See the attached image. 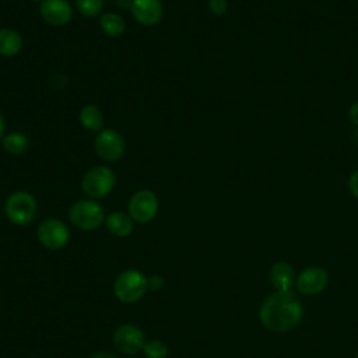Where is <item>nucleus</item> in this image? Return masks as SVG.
Masks as SVG:
<instances>
[{
    "label": "nucleus",
    "instance_id": "nucleus-20",
    "mask_svg": "<svg viewBox=\"0 0 358 358\" xmlns=\"http://www.w3.org/2000/svg\"><path fill=\"white\" fill-rule=\"evenodd\" d=\"M143 352L145 358H166L168 357V347L161 340H148L144 343Z\"/></svg>",
    "mask_w": 358,
    "mask_h": 358
},
{
    "label": "nucleus",
    "instance_id": "nucleus-3",
    "mask_svg": "<svg viewBox=\"0 0 358 358\" xmlns=\"http://www.w3.org/2000/svg\"><path fill=\"white\" fill-rule=\"evenodd\" d=\"M69 220L81 231H92L105 222V210L94 199L78 200L70 206Z\"/></svg>",
    "mask_w": 358,
    "mask_h": 358
},
{
    "label": "nucleus",
    "instance_id": "nucleus-28",
    "mask_svg": "<svg viewBox=\"0 0 358 358\" xmlns=\"http://www.w3.org/2000/svg\"><path fill=\"white\" fill-rule=\"evenodd\" d=\"M32 1H34V3H39V4H41V3H43L45 0H32Z\"/></svg>",
    "mask_w": 358,
    "mask_h": 358
},
{
    "label": "nucleus",
    "instance_id": "nucleus-16",
    "mask_svg": "<svg viewBox=\"0 0 358 358\" xmlns=\"http://www.w3.org/2000/svg\"><path fill=\"white\" fill-rule=\"evenodd\" d=\"M80 123L90 131H101L103 129V113L96 105H85L81 108L78 115Z\"/></svg>",
    "mask_w": 358,
    "mask_h": 358
},
{
    "label": "nucleus",
    "instance_id": "nucleus-7",
    "mask_svg": "<svg viewBox=\"0 0 358 358\" xmlns=\"http://www.w3.org/2000/svg\"><path fill=\"white\" fill-rule=\"evenodd\" d=\"M38 241L50 250H59L64 248L70 239V231L67 225L59 218L43 220L36 229Z\"/></svg>",
    "mask_w": 358,
    "mask_h": 358
},
{
    "label": "nucleus",
    "instance_id": "nucleus-21",
    "mask_svg": "<svg viewBox=\"0 0 358 358\" xmlns=\"http://www.w3.org/2000/svg\"><path fill=\"white\" fill-rule=\"evenodd\" d=\"M208 8L214 15L221 17L228 10V1L227 0H208Z\"/></svg>",
    "mask_w": 358,
    "mask_h": 358
},
{
    "label": "nucleus",
    "instance_id": "nucleus-6",
    "mask_svg": "<svg viewBox=\"0 0 358 358\" xmlns=\"http://www.w3.org/2000/svg\"><path fill=\"white\" fill-rule=\"evenodd\" d=\"M158 207V197L148 189L137 190L127 203L129 215L133 218V221L140 224L150 222L157 215Z\"/></svg>",
    "mask_w": 358,
    "mask_h": 358
},
{
    "label": "nucleus",
    "instance_id": "nucleus-18",
    "mask_svg": "<svg viewBox=\"0 0 358 358\" xmlns=\"http://www.w3.org/2000/svg\"><path fill=\"white\" fill-rule=\"evenodd\" d=\"M99 27L108 36H119L124 32V20L116 13H103L99 17Z\"/></svg>",
    "mask_w": 358,
    "mask_h": 358
},
{
    "label": "nucleus",
    "instance_id": "nucleus-4",
    "mask_svg": "<svg viewBox=\"0 0 358 358\" xmlns=\"http://www.w3.org/2000/svg\"><path fill=\"white\" fill-rule=\"evenodd\" d=\"M38 211L36 199L25 190H17L11 193L4 204V213L10 222L14 225H28L34 221Z\"/></svg>",
    "mask_w": 358,
    "mask_h": 358
},
{
    "label": "nucleus",
    "instance_id": "nucleus-15",
    "mask_svg": "<svg viewBox=\"0 0 358 358\" xmlns=\"http://www.w3.org/2000/svg\"><path fill=\"white\" fill-rule=\"evenodd\" d=\"M22 45V38L17 31L11 28H0V56H15L21 52Z\"/></svg>",
    "mask_w": 358,
    "mask_h": 358
},
{
    "label": "nucleus",
    "instance_id": "nucleus-14",
    "mask_svg": "<svg viewBox=\"0 0 358 358\" xmlns=\"http://www.w3.org/2000/svg\"><path fill=\"white\" fill-rule=\"evenodd\" d=\"M270 281L277 291H289L294 282V270L287 262L275 263L270 270Z\"/></svg>",
    "mask_w": 358,
    "mask_h": 358
},
{
    "label": "nucleus",
    "instance_id": "nucleus-12",
    "mask_svg": "<svg viewBox=\"0 0 358 358\" xmlns=\"http://www.w3.org/2000/svg\"><path fill=\"white\" fill-rule=\"evenodd\" d=\"M329 275L320 267H308L296 278V288L303 295H316L327 285Z\"/></svg>",
    "mask_w": 358,
    "mask_h": 358
},
{
    "label": "nucleus",
    "instance_id": "nucleus-26",
    "mask_svg": "<svg viewBox=\"0 0 358 358\" xmlns=\"http://www.w3.org/2000/svg\"><path fill=\"white\" fill-rule=\"evenodd\" d=\"M4 131H6V120H4V116L0 112V141L4 137Z\"/></svg>",
    "mask_w": 358,
    "mask_h": 358
},
{
    "label": "nucleus",
    "instance_id": "nucleus-5",
    "mask_svg": "<svg viewBox=\"0 0 358 358\" xmlns=\"http://www.w3.org/2000/svg\"><path fill=\"white\" fill-rule=\"evenodd\" d=\"M116 176L109 166L96 165L91 168L81 180L83 192L94 200L106 197L115 187Z\"/></svg>",
    "mask_w": 358,
    "mask_h": 358
},
{
    "label": "nucleus",
    "instance_id": "nucleus-30",
    "mask_svg": "<svg viewBox=\"0 0 358 358\" xmlns=\"http://www.w3.org/2000/svg\"><path fill=\"white\" fill-rule=\"evenodd\" d=\"M357 358H358V355H357Z\"/></svg>",
    "mask_w": 358,
    "mask_h": 358
},
{
    "label": "nucleus",
    "instance_id": "nucleus-19",
    "mask_svg": "<svg viewBox=\"0 0 358 358\" xmlns=\"http://www.w3.org/2000/svg\"><path fill=\"white\" fill-rule=\"evenodd\" d=\"M105 0H76V6L81 15L87 18H95L101 14Z\"/></svg>",
    "mask_w": 358,
    "mask_h": 358
},
{
    "label": "nucleus",
    "instance_id": "nucleus-24",
    "mask_svg": "<svg viewBox=\"0 0 358 358\" xmlns=\"http://www.w3.org/2000/svg\"><path fill=\"white\" fill-rule=\"evenodd\" d=\"M348 116H350V120L358 127V101L354 102L348 110Z\"/></svg>",
    "mask_w": 358,
    "mask_h": 358
},
{
    "label": "nucleus",
    "instance_id": "nucleus-9",
    "mask_svg": "<svg viewBox=\"0 0 358 358\" xmlns=\"http://www.w3.org/2000/svg\"><path fill=\"white\" fill-rule=\"evenodd\" d=\"M145 343L144 331L131 323L119 326L113 333V345L117 351L126 355H134L143 351Z\"/></svg>",
    "mask_w": 358,
    "mask_h": 358
},
{
    "label": "nucleus",
    "instance_id": "nucleus-25",
    "mask_svg": "<svg viewBox=\"0 0 358 358\" xmlns=\"http://www.w3.org/2000/svg\"><path fill=\"white\" fill-rule=\"evenodd\" d=\"M90 358H117V357L113 355L112 352H108V351H99V352L92 354Z\"/></svg>",
    "mask_w": 358,
    "mask_h": 358
},
{
    "label": "nucleus",
    "instance_id": "nucleus-10",
    "mask_svg": "<svg viewBox=\"0 0 358 358\" xmlns=\"http://www.w3.org/2000/svg\"><path fill=\"white\" fill-rule=\"evenodd\" d=\"M39 14L45 22L63 27L73 18V7L67 0H45L39 4Z\"/></svg>",
    "mask_w": 358,
    "mask_h": 358
},
{
    "label": "nucleus",
    "instance_id": "nucleus-22",
    "mask_svg": "<svg viewBox=\"0 0 358 358\" xmlns=\"http://www.w3.org/2000/svg\"><path fill=\"white\" fill-rule=\"evenodd\" d=\"M147 281H148V289L152 292L161 291L165 284L162 275H159V274H151L150 277H147Z\"/></svg>",
    "mask_w": 358,
    "mask_h": 358
},
{
    "label": "nucleus",
    "instance_id": "nucleus-23",
    "mask_svg": "<svg viewBox=\"0 0 358 358\" xmlns=\"http://www.w3.org/2000/svg\"><path fill=\"white\" fill-rule=\"evenodd\" d=\"M348 187H350V192L351 194L358 199V169L354 171L348 179Z\"/></svg>",
    "mask_w": 358,
    "mask_h": 358
},
{
    "label": "nucleus",
    "instance_id": "nucleus-17",
    "mask_svg": "<svg viewBox=\"0 0 358 358\" xmlns=\"http://www.w3.org/2000/svg\"><path fill=\"white\" fill-rule=\"evenodd\" d=\"M1 145L8 154H24L29 147V138L22 131H11L1 138Z\"/></svg>",
    "mask_w": 358,
    "mask_h": 358
},
{
    "label": "nucleus",
    "instance_id": "nucleus-2",
    "mask_svg": "<svg viewBox=\"0 0 358 358\" xmlns=\"http://www.w3.org/2000/svg\"><path fill=\"white\" fill-rule=\"evenodd\" d=\"M148 291L147 277L136 270L129 268L122 271L113 282V294L123 303L138 302Z\"/></svg>",
    "mask_w": 358,
    "mask_h": 358
},
{
    "label": "nucleus",
    "instance_id": "nucleus-11",
    "mask_svg": "<svg viewBox=\"0 0 358 358\" xmlns=\"http://www.w3.org/2000/svg\"><path fill=\"white\" fill-rule=\"evenodd\" d=\"M131 14L141 25H157L164 17V6L161 0H133Z\"/></svg>",
    "mask_w": 358,
    "mask_h": 358
},
{
    "label": "nucleus",
    "instance_id": "nucleus-8",
    "mask_svg": "<svg viewBox=\"0 0 358 358\" xmlns=\"http://www.w3.org/2000/svg\"><path fill=\"white\" fill-rule=\"evenodd\" d=\"M95 151L103 161L115 162L120 159L126 150L124 138L113 129H102L95 138Z\"/></svg>",
    "mask_w": 358,
    "mask_h": 358
},
{
    "label": "nucleus",
    "instance_id": "nucleus-27",
    "mask_svg": "<svg viewBox=\"0 0 358 358\" xmlns=\"http://www.w3.org/2000/svg\"><path fill=\"white\" fill-rule=\"evenodd\" d=\"M116 3L120 8H130L133 0H116Z\"/></svg>",
    "mask_w": 358,
    "mask_h": 358
},
{
    "label": "nucleus",
    "instance_id": "nucleus-1",
    "mask_svg": "<svg viewBox=\"0 0 358 358\" xmlns=\"http://www.w3.org/2000/svg\"><path fill=\"white\" fill-rule=\"evenodd\" d=\"M303 316L299 299L289 291H277L268 295L260 306L259 317L271 331H287L295 327Z\"/></svg>",
    "mask_w": 358,
    "mask_h": 358
},
{
    "label": "nucleus",
    "instance_id": "nucleus-13",
    "mask_svg": "<svg viewBox=\"0 0 358 358\" xmlns=\"http://www.w3.org/2000/svg\"><path fill=\"white\" fill-rule=\"evenodd\" d=\"M105 225L106 229L117 236V238H126L133 232L134 224H133V218L123 213V211H112L105 217Z\"/></svg>",
    "mask_w": 358,
    "mask_h": 358
},
{
    "label": "nucleus",
    "instance_id": "nucleus-29",
    "mask_svg": "<svg viewBox=\"0 0 358 358\" xmlns=\"http://www.w3.org/2000/svg\"><path fill=\"white\" fill-rule=\"evenodd\" d=\"M355 134H357V136H358V130H357V133H355Z\"/></svg>",
    "mask_w": 358,
    "mask_h": 358
}]
</instances>
